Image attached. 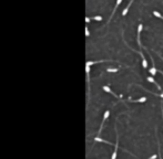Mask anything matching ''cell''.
I'll use <instances>...</instances> for the list:
<instances>
[{
  "label": "cell",
  "instance_id": "11",
  "mask_svg": "<svg viewBox=\"0 0 163 159\" xmlns=\"http://www.w3.org/2000/svg\"><path fill=\"white\" fill-rule=\"evenodd\" d=\"M142 29H143V26L141 23L138 26V34H141V31H142Z\"/></svg>",
  "mask_w": 163,
  "mask_h": 159
},
{
  "label": "cell",
  "instance_id": "7",
  "mask_svg": "<svg viewBox=\"0 0 163 159\" xmlns=\"http://www.w3.org/2000/svg\"><path fill=\"white\" fill-rule=\"evenodd\" d=\"M156 140H158V149H159V154L158 156L160 157V159H162V156H161V147H160V141H159V137H158V134H156Z\"/></svg>",
  "mask_w": 163,
  "mask_h": 159
},
{
  "label": "cell",
  "instance_id": "2",
  "mask_svg": "<svg viewBox=\"0 0 163 159\" xmlns=\"http://www.w3.org/2000/svg\"><path fill=\"white\" fill-rule=\"evenodd\" d=\"M147 80L149 82H150V83H153L154 85H156V87H158V90H159V91H162V89H161V86L159 85V84L154 81V78H153V76H149V77H147Z\"/></svg>",
  "mask_w": 163,
  "mask_h": 159
},
{
  "label": "cell",
  "instance_id": "5",
  "mask_svg": "<svg viewBox=\"0 0 163 159\" xmlns=\"http://www.w3.org/2000/svg\"><path fill=\"white\" fill-rule=\"evenodd\" d=\"M122 2V0H116V7H114V9H113V11H112V14H111V18L113 17V14H114V12H116V9H118V7L120 6V3ZM111 18L109 19V21H108V23L110 22V20H111Z\"/></svg>",
  "mask_w": 163,
  "mask_h": 159
},
{
  "label": "cell",
  "instance_id": "8",
  "mask_svg": "<svg viewBox=\"0 0 163 159\" xmlns=\"http://www.w3.org/2000/svg\"><path fill=\"white\" fill-rule=\"evenodd\" d=\"M156 72H158V70H156V69H155L154 66H153V68H151V69H150V73L152 74V76H154L155 74H156Z\"/></svg>",
  "mask_w": 163,
  "mask_h": 159
},
{
  "label": "cell",
  "instance_id": "1",
  "mask_svg": "<svg viewBox=\"0 0 163 159\" xmlns=\"http://www.w3.org/2000/svg\"><path fill=\"white\" fill-rule=\"evenodd\" d=\"M118 148H119V134H118V131H116V148L113 150V154L111 156V159H116V156H118Z\"/></svg>",
  "mask_w": 163,
  "mask_h": 159
},
{
  "label": "cell",
  "instance_id": "12",
  "mask_svg": "<svg viewBox=\"0 0 163 159\" xmlns=\"http://www.w3.org/2000/svg\"><path fill=\"white\" fill-rule=\"evenodd\" d=\"M85 35H87V37H89V35H90V32H89V28H88V27H85Z\"/></svg>",
  "mask_w": 163,
  "mask_h": 159
},
{
  "label": "cell",
  "instance_id": "10",
  "mask_svg": "<svg viewBox=\"0 0 163 159\" xmlns=\"http://www.w3.org/2000/svg\"><path fill=\"white\" fill-rule=\"evenodd\" d=\"M108 72H110V73H116V72H118V69H111V68H108Z\"/></svg>",
  "mask_w": 163,
  "mask_h": 159
},
{
  "label": "cell",
  "instance_id": "9",
  "mask_svg": "<svg viewBox=\"0 0 163 159\" xmlns=\"http://www.w3.org/2000/svg\"><path fill=\"white\" fill-rule=\"evenodd\" d=\"M92 20H95V21H101L102 20V17L101 16H95V17H92Z\"/></svg>",
  "mask_w": 163,
  "mask_h": 159
},
{
  "label": "cell",
  "instance_id": "6",
  "mask_svg": "<svg viewBox=\"0 0 163 159\" xmlns=\"http://www.w3.org/2000/svg\"><path fill=\"white\" fill-rule=\"evenodd\" d=\"M130 102H133V103H143V102H145L147 101V97L145 96H143V97H141V98H138V99H129Z\"/></svg>",
  "mask_w": 163,
  "mask_h": 159
},
{
  "label": "cell",
  "instance_id": "13",
  "mask_svg": "<svg viewBox=\"0 0 163 159\" xmlns=\"http://www.w3.org/2000/svg\"><path fill=\"white\" fill-rule=\"evenodd\" d=\"M161 112H162V118H163V103L161 102Z\"/></svg>",
  "mask_w": 163,
  "mask_h": 159
},
{
  "label": "cell",
  "instance_id": "4",
  "mask_svg": "<svg viewBox=\"0 0 163 159\" xmlns=\"http://www.w3.org/2000/svg\"><path fill=\"white\" fill-rule=\"evenodd\" d=\"M93 140H94V143H97V141H100V143H105V144H109V146H111V145H113L112 143H111V141H108V140H104V139H102V138H100V137H94V139H93Z\"/></svg>",
  "mask_w": 163,
  "mask_h": 159
},
{
  "label": "cell",
  "instance_id": "14",
  "mask_svg": "<svg viewBox=\"0 0 163 159\" xmlns=\"http://www.w3.org/2000/svg\"><path fill=\"white\" fill-rule=\"evenodd\" d=\"M156 53H158V55H159V56H160L161 59H162V60H163V56H162V55H161V54H160V53H159V52H156Z\"/></svg>",
  "mask_w": 163,
  "mask_h": 159
},
{
  "label": "cell",
  "instance_id": "3",
  "mask_svg": "<svg viewBox=\"0 0 163 159\" xmlns=\"http://www.w3.org/2000/svg\"><path fill=\"white\" fill-rule=\"evenodd\" d=\"M102 89L104 90L105 92H108V93L112 94L113 96H114V97H116V98H118V97H119V98H121V97H122V96H118V95H116V93H113V92L110 90V87H109V86H107V85H104V86H103V87H102Z\"/></svg>",
  "mask_w": 163,
  "mask_h": 159
}]
</instances>
